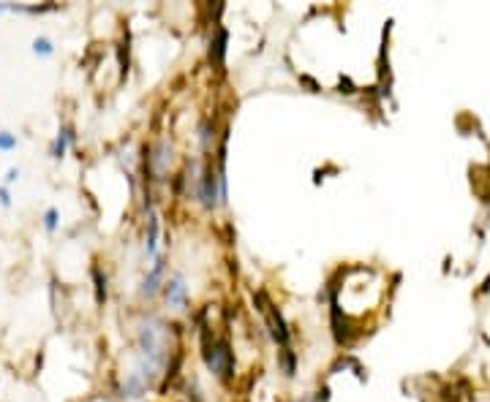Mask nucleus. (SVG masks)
<instances>
[{
    "label": "nucleus",
    "mask_w": 490,
    "mask_h": 402,
    "mask_svg": "<svg viewBox=\"0 0 490 402\" xmlns=\"http://www.w3.org/2000/svg\"><path fill=\"white\" fill-rule=\"evenodd\" d=\"M169 161H172V147H169L166 141H158V144L150 150V155H147V169H153L158 177H163L166 169H169Z\"/></svg>",
    "instance_id": "6"
},
{
    "label": "nucleus",
    "mask_w": 490,
    "mask_h": 402,
    "mask_svg": "<svg viewBox=\"0 0 490 402\" xmlns=\"http://www.w3.org/2000/svg\"><path fill=\"white\" fill-rule=\"evenodd\" d=\"M156 247H158V218L156 212L147 215V242H144V256L156 259Z\"/></svg>",
    "instance_id": "9"
},
{
    "label": "nucleus",
    "mask_w": 490,
    "mask_h": 402,
    "mask_svg": "<svg viewBox=\"0 0 490 402\" xmlns=\"http://www.w3.org/2000/svg\"><path fill=\"white\" fill-rule=\"evenodd\" d=\"M226 41H229V30L218 25V27H215V36H213V41H210V63H213L218 71H224Z\"/></svg>",
    "instance_id": "8"
},
{
    "label": "nucleus",
    "mask_w": 490,
    "mask_h": 402,
    "mask_svg": "<svg viewBox=\"0 0 490 402\" xmlns=\"http://www.w3.org/2000/svg\"><path fill=\"white\" fill-rule=\"evenodd\" d=\"M278 362L284 367L286 378H294V375H297V356H294V351H291L289 345L278 351Z\"/></svg>",
    "instance_id": "10"
},
{
    "label": "nucleus",
    "mask_w": 490,
    "mask_h": 402,
    "mask_svg": "<svg viewBox=\"0 0 490 402\" xmlns=\"http://www.w3.org/2000/svg\"><path fill=\"white\" fill-rule=\"evenodd\" d=\"M33 52H36V55H41V58H49V55L55 52V46H52V41L41 36V39L33 41Z\"/></svg>",
    "instance_id": "13"
},
{
    "label": "nucleus",
    "mask_w": 490,
    "mask_h": 402,
    "mask_svg": "<svg viewBox=\"0 0 490 402\" xmlns=\"http://www.w3.org/2000/svg\"><path fill=\"white\" fill-rule=\"evenodd\" d=\"M294 402H297V400H294Z\"/></svg>",
    "instance_id": "19"
},
{
    "label": "nucleus",
    "mask_w": 490,
    "mask_h": 402,
    "mask_svg": "<svg viewBox=\"0 0 490 402\" xmlns=\"http://www.w3.org/2000/svg\"><path fill=\"white\" fill-rule=\"evenodd\" d=\"M210 136H213L210 125L202 122V125H199V144H202V150H210Z\"/></svg>",
    "instance_id": "15"
},
{
    "label": "nucleus",
    "mask_w": 490,
    "mask_h": 402,
    "mask_svg": "<svg viewBox=\"0 0 490 402\" xmlns=\"http://www.w3.org/2000/svg\"><path fill=\"white\" fill-rule=\"evenodd\" d=\"M58 218H61V212H58L55 207H49V209L44 212V228H46L49 234H52V231L58 228V223H61V221H58Z\"/></svg>",
    "instance_id": "14"
},
{
    "label": "nucleus",
    "mask_w": 490,
    "mask_h": 402,
    "mask_svg": "<svg viewBox=\"0 0 490 402\" xmlns=\"http://www.w3.org/2000/svg\"><path fill=\"white\" fill-rule=\"evenodd\" d=\"M71 141H74L71 128H61V131H58V139H55V144H52V158H63Z\"/></svg>",
    "instance_id": "11"
},
{
    "label": "nucleus",
    "mask_w": 490,
    "mask_h": 402,
    "mask_svg": "<svg viewBox=\"0 0 490 402\" xmlns=\"http://www.w3.org/2000/svg\"><path fill=\"white\" fill-rule=\"evenodd\" d=\"M14 147H17V139H14L11 134L0 131V150H14Z\"/></svg>",
    "instance_id": "16"
},
{
    "label": "nucleus",
    "mask_w": 490,
    "mask_h": 402,
    "mask_svg": "<svg viewBox=\"0 0 490 402\" xmlns=\"http://www.w3.org/2000/svg\"><path fill=\"white\" fill-rule=\"evenodd\" d=\"M163 297L169 307H183L188 302V285H185L183 275H175V278H169V283H163Z\"/></svg>",
    "instance_id": "4"
},
{
    "label": "nucleus",
    "mask_w": 490,
    "mask_h": 402,
    "mask_svg": "<svg viewBox=\"0 0 490 402\" xmlns=\"http://www.w3.org/2000/svg\"><path fill=\"white\" fill-rule=\"evenodd\" d=\"M17 180H20V169H11V171L6 174V185H14Z\"/></svg>",
    "instance_id": "17"
},
{
    "label": "nucleus",
    "mask_w": 490,
    "mask_h": 402,
    "mask_svg": "<svg viewBox=\"0 0 490 402\" xmlns=\"http://www.w3.org/2000/svg\"><path fill=\"white\" fill-rule=\"evenodd\" d=\"M204 364H207V370L218 378V381L229 383L234 378V356H232V345L226 340H210V337H204Z\"/></svg>",
    "instance_id": "1"
},
{
    "label": "nucleus",
    "mask_w": 490,
    "mask_h": 402,
    "mask_svg": "<svg viewBox=\"0 0 490 402\" xmlns=\"http://www.w3.org/2000/svg\"><path fill=\"white\" fill-rule=\"evenodd\" d=\"M93 280H96V302L103 304L109 297V288H106V275H103L99 266H93Z\"/></svg>",
    "instance_id": "12"
},
{
    "label": "nucleus",
    "mask_w": 490,
    "mask_h": 402,
    "mask_svg": "<svg viewBox=\"0 0 490 402\" xmlns=\"http://www.w3.org/2000/svg\"><path fill=\"white\" fill-rule=\"evenodd\" d=\"M144 394H147V381H144L137 370L128 372L125 381H122V386H120V397L125 402H137V400H142Z\"/></svg>",
    "instance_id": "5"
},
{
    "label": "nucleus",
    "mask_w": 490,
    "mask_h": 402,
    "mask_svg": "<svg viewBox=\"0 0 490 402\" xmlns=\"http://www.w3.org/2000/svg\"><path fill=\"white\" fill-rule=\"evenodd\" d=\"M0 204H3V207H8V204H11V196H8V190H6V188H0Z\"/></svg>",
    "instance_id": "18"
},
{
    "label": "nucleus",
    "mask_w": 490,
    "mask_h": 402,
    "mask_svg": "<svg viewBox=\"0 0 490 402\" xmlns=\"http://www.w3.org/2000/svg\"><path fill=\"white\" fill-rule=\"evenodd\" d=\"M163 269H166L163 259H161V256H156V259H153V269H150V272L144 275V280H142V297L153 299V297L158 294V288H161Z\"/></svg>",
    "instance_id": "7"
},
{
    "label": "nucleus",
    "mask_w": 490,
    "mask_h": 402,
    "mask_svg": "<svg viewBox=\"0 0 490 402\" xmlns=\"http://www.w3.org/2000/svg\"><path fill=\"white\" fill-rule=\"evenodd\" d=\"M256 302L262 304L259 310L265 313V323H267V329H270V337H272V342H275V345H281V348H286L291 335H289V323L284 321L281 310H278V307H272V304H267L265 294H256Z\"/></svg>",
    "instance_id": "3"
},
{
    "label": "nucleus",
    "mask_w": 490,
    "mask_h": 402,
    "mask_svg": "<svg viewBox=\"0 0 490 402\" xmlns=\"http://www.w3.org/2000/svg\"><path fill=\"white\" fill-rule=\"evenodd\" d=\"M194 196H196V201L202 204V209H207V212L221 207V174H218V169L204 166V171L199 174L196 185H194Z\"/></svg>",
    "instance_id": "2"
}]
</instances>
